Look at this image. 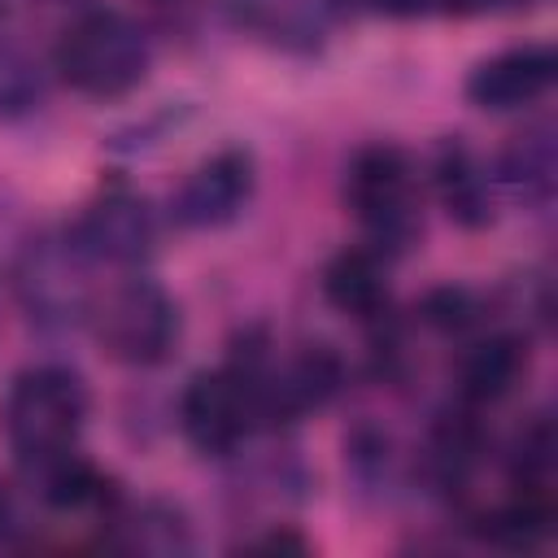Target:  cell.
<instances>
[{"mask_svg": "<svg viewBox=\"0 0 558 558\" xmlns=\"http://www.w3.org/2000/svg\"><path fill=\"white\" fill-rule=\"evenodd\" d=\"M87 405H92V397H87V384L78 371L39 362L9 379V388L0 397V432H4L9 449L17 453V462L31 466V462L52 458L74 445V436L87 418Z\"/></svg>", "mask_w": 558, "mask_h": 558, "instance_id": "cell-1", "label": "cell"}, {"mask_svg": "<svg viewBox=\"0 0 558 558\" xmlns=\"http://www.w3.org/2000/svg\"><path fill=\"white\" fill-rule=\"evenodd\" d=\"M148 35L135 17L118 9H92L78 22L65 26L57 39L52 65L65 87L92 100H113L126 96L131 87L144 83L148 74Z\"/></svg>", "mask_w": 558, "mask_h": 558, "instance_id": "cell-2", "label": "cell"}, {"mask_svg": "<svg viewBox=\"0 0 558 558\" xmlns=\"http://www.w3.org/2000/svg\"><path fill=\"white\" fill-rule=\"evenodd\" d=\"M87 327L96 344L126 366H157L179 344V305L157 279H118L92 296Z\"/></svg>", "mask_w": 558, "mask_h": 558, "instance_id": "cell-3", "label": "cell"}, {"mask_svg": "<svg viewBox=\"0 0 558 558\" xmlns=\"http://www.w3.org/2000/svg\"><path fill=\"white\" fill-rule=\"evenodd\" d=\"M344 205L353 209V218L379 248H388V253L405 248L418 235L410 157L384 140L357 148L344 170Z\"/></svg>", "mask_w": 558, "mask_h": 558, "instance_id": "cell-4", "label": "cell"}, {"mask_svg": "<svg viewBox=\"0 0 558 558\" xmlns=\"http://www.w3.org/2000/svg\"><path fill=\"white\" fill-rule=\"evenodd\" d=\"M262 362H227L218 371H196L179 392V427L192 449L201 453H231L257 423V392L253 375Z\"/></svg>", "mask_w": 558, "mask_h": 558, "instance_id": "cell-5", "label": "cell"}, {"mask_svg": "<svg viewBox=\"0 0 558 558\" xmlns=\"http://www.w3.org/2000/svg\"><path fill=\"white\" fill-rule=\"evenodd\" d=\"M87 257L74 248L70 235H39L22 248L13 288L31 323L39 327H74L87 323L92 288H87Z\"/></svg>", "mask_w": 558, "mask_h": 558, "instance_id": "cell-6", "label": "cell"}, {"mask_svg": "<svg viewBox=\"0 0 558 558\" xmlns=\"http://www.w3.org/2000/svg\"><path fill=\"white\" fill-rule=\"evenodd\" d=\"M92 266H135L157 244V214L131 187L96 192L65 231Z\"/></svg>", "mask_w": 558, "mask_h": 558, "instance_id": "cell-7", "label": "cell"}, {"mask_svg": "<svg viewBox=\"0 0 558 558\" xmlns=\"http://www.w3.org/2000/svg\"><path fill=\"white\" fill-rule=\"evenodd\" d=\"M253 192H257L253 153L240 144H227L187 170V179L170 196V214L187 231H218L248 209Z\"/></svg>", "mask_w": 558, "mask_h": 558, "instance_id": "cell-8", "label": "cell"}, {"mask_svg": "<svg viewBox=\"0 0 558 558\" xmlns=\"http://www.w3.org/2000/svg\"><path fill=\"white\" fill-rule=\"evenodd\" d=\"M558 78V57L549 44H514L484 57L466 74V100L488 113H514L536 105Z\"/></svg>", "mask_w": 558, "mask_h": 558, "instance_id": "cell-9", "label": "cell"}, {"mask_svg": "<svg viewBox=\"0 0 558 558\" xmlns=\"http://www.w3.org/2000/svg\"><path fill=\"white\" fill-rule=\"evenodd\" d=\"M527 336L519 331H493L466 344V353L458 357V392L466 405H497L506 401L519 379L527 375Z\"/></svg>", "mask_w": 558, "mask_h": 558, "instance_id": "cell-10", "label": "cell"}, {"mask_svg": "<svg viewBox=\"0 0 558 558\" xmlns=\"http://www.w3.org/2000/svg\"><path fill=\"white\" fill-rule=\"evenodd\" d=\"M432 174H436L440 205H445V214H449L458 227L480 231V227L493 222V183H488V170L480 166V157H475L458 135L436 144Z\"/></svg>", "mask_w": 558, "mask_h": 558, "instance_id": "cell-11", "label": "cell"}, {"mask_svg": "<svg viewBox=\"0 0 558 558\" xmlns=\"http://www.w3.org/2000/svg\"><path fill=\"white\" fill-rule=\"evenodd\" d=\"M222 9L240 31L288 52H314L327 31L323 0H222Z\"/></svg>", "mask_w": 558, "mask_h": 558, "instance_id": "cell-12", "label": "cell"}, {"mask_svg": "<svg viewBox=\"0 0 558 558\" xmlns=\"http://www.w3.org/2000/svg\"><path fill=\"white\" fill-rule=\"evenodd\" d=\"M31 471H35V480H39V497H44L52 510H100V514L109 519V514L122 506L113 480H109L92 458L74 453V445L61 449V453H52V458L31 462Z\"/></svg>", "mask_w": 558, "mask_h": 558, "instance_id": "cell-13", "label": "cell"}, {"mask_svg": "<svg viewBox=\"0 0 558 558\" xmlns=\"http://www.w3.org/2000/svg\"><path fill=\"white\" fill-rule=\"evenodd\" d=\"M323 296L357 323H379L388 314V279H384L379 253L375 248H340L323 266Z\"/></svg>", "mask_w": 558, "mask_h": 558, "instance_id": "cell-14", "label": "cell"}, {"mask_svg": "<svg viewBox=\"0 0 558 558\" xmlns=\"http://www.w3.org/2000/svg\"><path fill=\"white\" fill-rule=\"evenodd\" d=\"M554 174H558V148H554V131L545 122L510 135L506 148L497 153V183L510 196H519L523 205H549Z\"/></svg>", "mask_w": 558, "mask_h": 558, "instance_id": "cell-15", "label": "cell"}, {"mask_svg": "<svg viewBox=\"0 0 558 558\" xmlns=\"http://www.w3.org/2000/svg\"><path fill=\"white\" fill-rule=\"evenodd\" d=\"M484 445H488L484 440V427H480V418L471 410L440 414L432 423V432H427V471H432V480L445 493L462 488L471 480V471L480 466Z\"/></svg>", "mask_w": 558, "mask_h": 558, "instance_id": "cell-16", "label": "cell"}, {"mask_svg": "<svg viewBox=\"0 0 558 558\" xmlns=\"http://www.w3.org/2000/svg\"><path fill=\"white\" fill-rule=\"evenodd\" d=\"M549 532H554L549 488H514L510 501L493 506L480 519V536L497 549H536Z\"/></svg>", "mask_w": 558, "mask_h": 558, "instance_id": "cell-17", "label": "cell"}, {"mask_svg": "<svg viewBox=\"0 0 558 558\" xmlns=\"http://www.w3.org/2000/svg\"><path fill=\"white\" fill-rule=\"evenodd\" d=\"M109 523L126 536L122 545L140 549V554H183V549H192L187 514L174 501H161V497H148L140 506H118L109 514Z\"/></svg>", "mask_w": 558, "mask_h": 558, "instance_id": "cell-18", "label": "cell"}, {"mask_svg": "<svg viewBox=\"0 0 558 558\" xmlns=\"http://www.w3.org/2000/svg\"><path fill=\"white\" fill-rule=\"evenodd\" d=\"M506 471H510V488H549V475H554V423L545 414H536L532 423L519 427V436L510 445V458H506Z\"/></svg>", "mask_w": 558, "mask_h": 558, "instance_id": "cell-19", "label": "cell"}, {"mask_svg": "<svg viewBox=\"0 0 558 558\" xmlns=\"http://www.w3.org/2000/svg\"><path fill=\"white\" fill-rule=\"evenodd\" d=\"M418 323L440 331V336H462L471 331L480 318H484V301L475 288L466 283H440V288H427L423 301H418Z\"/></svg>", "mask_w": 558, "mask_h": 558, "instance_id": "cell-20", "label": "cell"}, {"mask_svg": "<svg viewBox=\"0 0 558 558\" xmlns=\"http://www.w3.org/2000/svg\"><path fill=\"white\" fill-rule=\"evenodd\" d=\"M344 462L353 466V475H357L362 484L388 480V471H392V440H388V432L362 423V427L344 440Z\"/></svg>", "mask_w": 558, "mask_h": 558, "instance_id": "cell-21", "label": "cell"}, {"mask_svg": "<svg viewBox=\"0 0 558 558\" xmlns=\"http://www.w3.org/2000/svg\"><path fill=\"white\" fill-rule=\"evenodd\" d=\"M366 13H388V17H418L432 9H449V0H353Z\"/></svg>", "mask_w": 558, "mask_h": 558, "instance_id": "cell-22", "label": "cell"}, {"mask_svg": "<svg viewBox=\"0 0 558 558\" xmlns=\"http://www.w3.org/2000/svg\"><path fill=\"white\" fill-rule=\"evenodd\" d=\"M244 549H266V554H305V549H310V541H305V536H296L292 527H275V532H266V536L248 541Z\"/></svg>", "mask_w": 558, "mask_h": 558, "instance_id": "cell-23", "label": "cell"}, {"mask_svg": "<svg viewBox=\"0 0 558 558\" xmlns=\"http://www.w3.org/2000/svg\"><path fill=\"white\" fill-rule=\"evenodd\" d=\"M148 4L153 13H161V22H183L196 9V0H148Z\"/></svg>", "mask_w": 558, "mask_h": 558, "instance_id": "cell-24", "label": "cell"}, {"mask_svg": "<svg viewBox=\"0 0 558 558\" xmlns=\"http://www.w3.org/2000/svg\"><path fill=\"white\" fill-rule=\"evenodd\" d=\"M9 527V497H4V488H0V532Z\"/></svg>", "mask_w": 558, "mask_h": 558, "instance_id": "cell-25", "label": "cell"}]
</instances>
